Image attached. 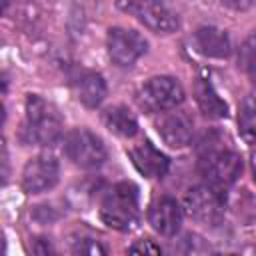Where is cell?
I'll return each mask as SVG.
<instances>
[{"label": "cell", "instance_id": "6da1fadb", "mask_svg": "<svg viewBox=\"0 0 256 256\" xmlns=\"http://www.w3.org/2000/svg\"><path fill=\"white\" fill-rule=\"evenodd\" d=\"M198 170L208 186L226 194V190L238 180L242 172V158L232 148L222 146L216 136L206 134L200 142Z\"/></svg>", "mask_w": 256, "mask_h": 256}, {"label": "cell", "instance_id": "7a4b0ae2", "mask_svg": "<svg viewBox=\"0 0 256 256\" xmlns=\"http://www.w3.org/2000/svg\"><path fill=\"white\" fill-rule=\"evenodd\" d=\"M100 218L114 230H132L140 218L138 188L132 182H118L108 188L100 200Z\"/></svg>", "mask_w": 256, "mask_h": 256}, {"label": "cell", "instance_id": "3957f363", "mask_svg": "<svg viewBox=\"0 0 256 256\" xmlns=\"http://www.w3.org/2000/svg\"><path fill=\"white\" fill-rule=\"evenodd\" d=\"M62 132H64V120L58 108L52 102L36 94H30L26 98V122H24L26 140L36 146H52L62 138Z\"/></svg>", "mask_w": 256, "mask_h": 256}, {"label": "cell", "instance_id": "277c9868", "mask_svg": "<svg viewBox=\"0 0 256 256\" xmlns=\"http://www.w3.org/2000/svg\"><path fill=\"white\" fill-rule=\"evenodd\" d=\"M64 154L74 166L84 170L100 168L108 158L102 138L88 128H74L66 134Z\"/></svg>", "mask_w": 256, "mask_h": 256}, {"label": "cell", "instance_id": "5b68a950", "mask_svg": "<svg viewBox=\"0 0 256 256\" xmlns=\"http://www.w3.org/2000/svg\"><path fill=\"white\" fill-rule=\"evenodd\" d=\"M116 4L156 34H170L180 26L178 14L164 0H116Z\"/></svg>", "mask_w": 256, "mask_h": 256}, {"label": "cell", "instance_id": "8992f818", "mask_svg": "<svg viewBox=\"0 0 256 256\" xmlns=\"http://www.w3.org/2000/svg\"><path fill=\"white\" fill-rule=\"evenodd\" d=\"M136 100L146 112H166L184 100V88L172 76H152L140 86Z\"/></svg>", "mask_w": 256, "mask_h": 256}, {"label": "cell", "instance_id": "52a82bcc", "mask_svg": "<svg viewBox=\"0 0 256 256\" xmlns=\"http://www.w3.org/2000/svg\"><path fill=\"white\" fill-rule=\"evenodd\" d=\"M184 210L190 218H194L202 224L214 226L224 216V194L204 182L186 192Z\"/></svg>", "mask_w": 256, "mask_h": 256}, {"label": "cell", "instance_id": "ba28073f", "mask_svg": "<svg viewBox=\"0 0 256 256\" xmlns=\"http://www.w3.org/2000/svg\"><path fill=\"white\" fill-rule=\"evenodd\" d=\"M60 178V164L54 154L40 152L32 156L22 170V188L28 194H42L52 190Z\"/></svg>", "mask_w": 256, "mask_h": 256}, {"label": "cell", "instance_id": "9c48e42d", "mask_svg": "<svg viewBox=\"0 0 256 256\" xmlns=\"http://www.w3.org/2000/svg\"><path fill=\"white\" fill-rule=\"evenodd\" d=\"M108 56L116 66H132L148 50L146 38L132 28H110L106 36Z\"/></svg>", "mask_w": 256, "mask_h": 256}, {"label": "cell", "instance_id": "30bf717a", "mask_svg": "<svg viewBox=\"0 0 256 256\" xmlns=\"http://www.w3.org/2000/svg\"><path fill=\"white\" fill-rule=\"evenodd\" d=\"M156 130L160 138L170 148H184L194 138V122L192 118L182 110H166L160 112V118L156 120Z\"/></svg>", "mask_w": 256, "mask_h": 256}, {"label": "cell", "instance_id": "8fae6325", "mask_svg": "<svg viewBox=\"0 0 256 256\" xmlns=\"http://www.w3.org/2000/svg\"><path fill=\"white\" fill-rule=\"evenodd\" d=\"M184 218V208L172 196H160L148 206V222L162 236H174Z\"/></svg>", "mask_w": 256, "mask_h": 256}, {"label": "cell", "instance_id": "7c38bea8", "mask_svg": "<svg viewBox=\"0 0 256 256\" xmlns=\"http://www.w3.org/2000/svg\"><path fill=\"white\" fill-rule=\"evenodd\" d=\"M128 156L136 170L146 178H162L170 168V160L148 140L132 146L128 150Z\"/></svg>", "mask_w": 256, "mask_h": 256}, {"label": "cell", "instance_id": "4fadbf2b", "mask_svg": "<svg viewBox=\"0 0 256 256\" xmlns=\"http://www.w3.org/2000/svg\"><path fill=\"white\" fill-rule=\"evenodd\" d=\"M194 46L208 58H226L232 52L230 36L216 26H202L194 32Z\"/></svg>", "mask_w": 256, "mask_h": 256}, {"label": "cell", "instance_id": "5bb4252c", "mask_svg": "<svg viewBox=\"0 0 256 256\" xmlns=\"http://www.w3.org/2000/svg\"><path fill=\"white\" fill-rule=\"evenodd\" d=\"M76 98L88 106V108H96L102 104V100L106 98V82L98 72L92 70H80L74 80H72Z\"/></svg>", "mask_w": 256, "mask_h": 256}, {"label": "cell", "instance_id": "9a60e30c", "mask_svg": "<svg viewBox=\"0 0 256 256\" xmlns=\"http://www.w3.org/2000/svg\"><path fill=\"white\" fill-rule=\"evenodd\" d=\"M194 96H196V102H198L200 110L204 112V116H208V118H226L228 116V104L222 100V96L216 92V88L212 86L210 80L198 78L194 84Z\"/></svg>", "mask_w": 256, "mask_h": 256}, {"label": "cell", "instance_id": "2e32d148", "mask_svg": "<svg viewBox=\"0 0 256 256\" xmlns=\"http://www.w3.org/2000/svg\"><path fill=\"white\" fill-rule=\"evenodd\" d=\"M102 122L112 134L122 136V138H132L138 132V120H136L134 112L122 104L106 108L102 112Z\"/></svg>", "mask_w": 256, "mask_h": 256}, {"label": "cell", "instance_id": "e0dca14e", "mask_svg": "<svg viewBox=\"0 0 256 256\" xmlns=\"http://www.w3.org/2000/svg\"><path fill=\"white\" fill-rule=\"evenodd\" d=\"M238 128L246 144L256 146V100L246 98L238 110Z\"/></svg>", "mask_w": 256, "mask_h": 256}, {"label": "cell", "instance_id": "ac0fdd59", "mask_svg": "<svg viewBox=\"0 0 256 256\" xmlns=\"http://www.w3.org/2000/svg\"><path fill=\"white\" fill-rule=\"evenodd\" d=\"M238 68L244 72H256V32L248 34L236 54Z\"/></svg>", "mask_w": 256, "mask_h": 256}, {"label": "cell", "instance_id": "d6986e66", "mask_svg": "<svg viewBox=\"0 0 256 256\" xmlns=\"http://www.w3.org/2000/svg\"><path fill=\"white\" fill-rule=\"evenodd\" d=\"M72 252L74 254H90V256H98V254H106V246H102L96 238L92 236H78L72 242Z\"/></svg>", "mask_w": 256, "mask_h": 256}, {"label": "cell", "instance_id": "ffe728a7", "mask_svg": "<svg viewBox=\"0 0 256 256\" xmlns=\"http://www.w3.org/2000/svg\"><path fill=\"white\" fill-rule=\"evenodd\" d=\"M128 252H132V254H160L162 252V248L158 246V244H154L152 240H136L130 248H128Z\"/></svg>", "mask_w": 256, "mask_h": 256}, {"label": "cell", "instance_id": "44dd1931", "mask_svg": "<svg viewBox=\"0 0 256 256\" xmlns=\"http://www.w3.org/2000/svg\"><path fill=\"white\" fill-rule=\"evenodd\" d=\"M252 2L254 0H222V4H226L232 10H246L252 6Z\"/></svg>", "mask_w": 256, "mask_h": 256}, {"label": "cell", "instance_id": "7402d4cb", "mask_svg": "<svg viewBox=\"0 0 256 256\" xmlns=\"http://www.w3.org/2000/svg\"><path fill=\"white\" fill-rule=\"evenodd\" d=\"M8 2H10V0H2V10H6V8H8Z\"/></svg>", "mask_w": 256, "mask_h": 256}]
</instances>
